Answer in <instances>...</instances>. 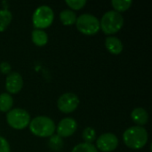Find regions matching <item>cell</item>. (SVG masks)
<instances>
[{"label": "cell", "instance_id": "cell-4", "mask_svg": "<svg viewBox=\"0 0 152 152\" xmlns=\"http://www.w3.org/2000/svg\"><path fill=\"white\" fill-rule=\"evenodd\" d=\"M76 25L79 32L87 36L95 35L100 30V20L90 13H84L78 16Z\"/></svg>", "mask_w": 152, "mask_h": 152}, {"label": "cell", "instance_id": "cell-20", "mask_svg": "<svg viewBox=\"0 0 152 152\" xmlns=\"http://www.w3.org/2000/svg\"><path fill=\"white\" fill-rule=\"evenodd\" d=\"M71 152H98V150L94 145L84 142L75 146Z\"/></svg>", "mask_w": 152, "mask_h": 152}, {"label": "cell", "instance_id": "cell-12", "mask_svg": "<svg viewBox=\"0 0 152 152\" xmlns=\"http://www.w3.org/2000/svg\"><path fill=\"white\" fill-rule=\"evenodd\" d=\"M131 118L138 126H142L147 124L149 114L143 108H135L131 113Z\"/></svg>", "mask_w": 152, "mask_h": 152}, {"label": "cell", "instance_id": "cell-13", "mask_svg": "<svg viewBox=\"0 0 152 152\" xmlns=\"http://www.w3.org/2000/svg\"><path fill=\"white\" fill-rule=\"evenodd\" d=\"M32 42L37 46H44L48 42V36L43 29H34L31 33Z\"/></svg>", "mask_w": 152, "mask_h": 152}, {"label": "cell", "instance_id": "cell-23", "mask_svg": "<svg viewBox=\"0 0 152 152\" xmlns=\"http://www.w3.org/2000/svg\"><path fill=\"white\" fill-rule=\"evenodd\" d=\"M11 71V65L6 62V61H3L0 63V72L3 74H9Z\"/></svg>", "mask_w": 152, "mask_h": 152}, {"label": "cell", "instance_id": "cell-17", "mask_svg": "<svg viewBox=\"0 0 152 152\" xmlns=\"http://www.w3.org/2000/svg\"><path fill=\"white\" fill-rule=\"evenodd\" d=\"M132 3L133 2L130 0H112L111 1V4H112L113 8L115 9L114 11H116L119 13L128 10L131 7Z\"/></svg>", "mask_w": 152, "mask_h": 152}, {"label": "cell", "instance_id": "cell-5", "mask_svg": "<svg viewBox=\"0 0 152 152\" xmlns=\"http://www.w3.org/2000/svg\"><path fill=\"white\" fill-rule=\"evenodd\" d=\"M54 13L53 9L48 5H41L36 9L33 13L32 22L36 29L46 28L53 23Z\"/></svg>", "mask_w": 152, "mask_h": 152}, {"label": "cell", "instance_id": "cell-6", "mask_svg": "<svg viewBox=\"0 0 152 152\" xmlns=\"http://www.w3.org/2000/svg\"><path fill=\"white\" fill-rule=\"evenodd\" d=\"M7 124L13 129L22 130L30 123V116L25 110L12 109L6 114Z\"/></svg>", "mask_w": 152, "mask_h": 152}, {"label": "cell", "instance_id": "cell-15", "mask_svg": "<svg viewBox=\"0 0 152 152\" xmlns=\"http://www.w3.org/2000/svg\"><path fill=\"white\" fill-rule=\"evenodd\" d=\"M13 105V99L8 93H3L0 94V111L8 112L11 110Z\"/></svg>", "mask_w": 152, "mask_h": 152}, {"label": "cell", "instance_id": "cell-10", "mask_svg": "<svg viewBox=\"0 0 152 152\" xmlns=\"http://www.w3.org/2000/svg\"><path fill=\"white\" fill-rule=\"evenodd\" d=\"M23 86V79L20 73L10 72L5 80V88L8 94H18Z\"/></svg>", "mask_w": 152, "mask_h": 152}, {"label": "cell", "instance_id": "cell-3", "mask_svg": "<svg viewBox=\"0 0 152 152\" xmlns=\"http://www.w3.org/2000/svg\"><path fill=\"white\" fill-rule=\"evenodd\" d=\"M124 25V17L116 11L105 12L100 20V29L107 35H113L118 32Z\"/></svg>", "mask_w": 152, "mask_h": 152}, {"label": "cell", "instance_id": "cell-19", "mask_svg": "<svg viewBox=\"0 0 152 152\" xmlns=\"http://www.w3.org/2000/svg\"><path fill=\"white\" fill-rule=\"evenodd\" d=\"M49 147L53 151H61L63 146V141L59 135H52L48 142Z\"/></svg>", "mask_w": 152, "mask_h": 152}, {"label": "cell", "instance_id": "cell-16", "mask_svg": "<svg viewBox=\"0 0 152 152\" xmlns=\"http://www.w3.org/2000/svg\"><path fill=\"white\" fill-rule=\"evenodd\" d=\"M12 19V12L7 9L0 10V32H3L9 26Z\"/></svg>", "mask_w": 152, "mask_h": 152}, {"label": "cell", "instance_id": "cell-2", "mask_svg": "<svg viewBox=\"0 0 152 152\" xmlns=\"http://www.w3.org/2000/svg\"><path fill=\"white\" fill-rule=\"evenodd\" d=\"M29 130L30 132L37 136V137H51L53 135L56 126L53 119H51L48 117L39 116L32 120H30L29 123Z\"/></svg>", "mask_w": 152, "mask_h": 152}, {"label": "cell", "instance_id": "cell-7", "mask_svg": "<svg viewBox=\"0 0 152 152\" xmlns=\"http://www.w3.org/2000/svg\"><path fill=\"white\" fill-rule=\"evenodd\" d=\"M79 105L78 97L72 93L63 94L57 102V107L63 113H71L77 110Z\"/></svg>", "mask_w": 152, "mask_h": 152}, {"label": "cell", "instance_id": "cell-21", "mask_svg": "<svg viewBox=\"0 0 152 152\" xmlns=\"http://www.w3.org/2000/svg\"><path fill=\"white\" fill-rule=\"evenodd\" d=\"M66 4L73 10H80L86 4V0H66Z\"/></svg>", "mask_w": 152, "mask_h": 152}, {"label": "cell", "instance_id": "cell-1", "mask_svg": "<svg viewBox=\"0 0 152 152\" xmlns=\"http://www.w3.org/2000/svg\"><path fill=\"white\" fill-rule=\"evenodd\" d=\"M123 140L128 148L140 150L143 148L148 142V133L142 126H132L124 132Z\"/></svg>", "mask_w": 152, "mask_h": 152}, {"label": "cell", "instance_id": "cell-8", "mask_svg": "<svg viewBox=\"0 0 152 152\" xmlns=\"http://www.w3.org/2000/svg\"><path fill=\"white\" fill-rule=\"evenodd\" d=\"M118 146V137L111 133L103 134L99 136L96 141V147L102 152H111Z\"/></svg>", "mask_w": 152, "mask_h": 152}, {"label": "cell", "instance_id": "cell-18", "mask_svg": "<svg viewBox=\"0 0 152 152\" xmlns=\"http://www.w3.org/2000/svg\"><path fill=\"white\" fill-rule=\"evenodd\" d=\"M82 138L86 142V143H90L94 142L96 138V132L94 128L92 127H86L84 129L82 133Z\"/></svg>", "mask_w": 152, "mask_h": 152}, {"label": "cell", "instance_id": "cell-9", "mask_svg": "<svg viewBox=\"0 0 152 152\" xmlns=\"http://www.w3.org/2000/svg\"><path fill=\"white\" fill-rule=\"evenodd\" d=\"M77 129V124L72 118H65L61 119L56 127L57 135L60 137H69L74 134Z\"/></svg>", "mask_w": 152, "mask_h": 152}, {"label": "cell", "instance_id": "cell-11", "mask_svg": "<svg viewBox=\"0 0 152 152\" xmlns=\"http://www.w3.org/2000/svg\"><path fill=\"white\" fill-rule=\"evenodd\" d=\"M105 46L107 50L112 54H119L123 50V44L121 40L116 37H106Z\"/></svg>", "mask_w": 152, "mask_h": 152}, {"label": "cell", "instance_id": "cell-22", "mask_svg": "<svg viewBox=\"0 0 152 152\" xmlns=\"http://www.w3.org/2000/svg\"><path fill=\"white\" fill-rule=\"evenodd\" d=\"M10 145L8 142L2 136H0V152H10Z\"/></svg>", "mask_w": 152, "mask_h": 152}, {"label": "cell", "instance_id": "cell-14", "mask_svg": "<svg viewBox=\"0 0 152 152\" xmlns=\"http://www.w3.org/2000/svg\"><path fill=\"white\" fill-rule=\"evenodd\" d=\"M77 15L76 13L71 10H63L60 13V19L63 25L65 26H70L76 23L77 20Z\"/></svg>", "mask_w": 152, "mask_h": 152}]
</instances>
